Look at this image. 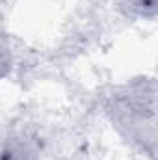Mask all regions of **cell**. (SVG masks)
Instances as JSON below:
<instances>
[{
  "instance_id": "1",
  "label": "cell",
  "mask_w": 158,
  "mask_h": 160,
  "mask_svg": "<svg viewBox=\"0 0 158 160\" xmlns=\"http://www.w3.org/2000/svg\"><path fill=\"white\" fill-rule=\"evenodd\" d=\"M9 69V48L0 39V77H4Z\"/></svg>"
},
{
  "instance_id": "2",
  "label": "cell",
  "mask_w": 158,
  "mask_h": 160,
  "mask_svg": "<svg viewBox=\"0 0 158 160\" xmlns=\"http://www.w3.org/2000/svg\"><path fill=\"white\" fill-rule=\"evenodd\" d=\"M2 160H26V158H24V155H22V153H15L13 149H9L7 153H4V155H2Z\"/></svg>"
}]
</instances>
